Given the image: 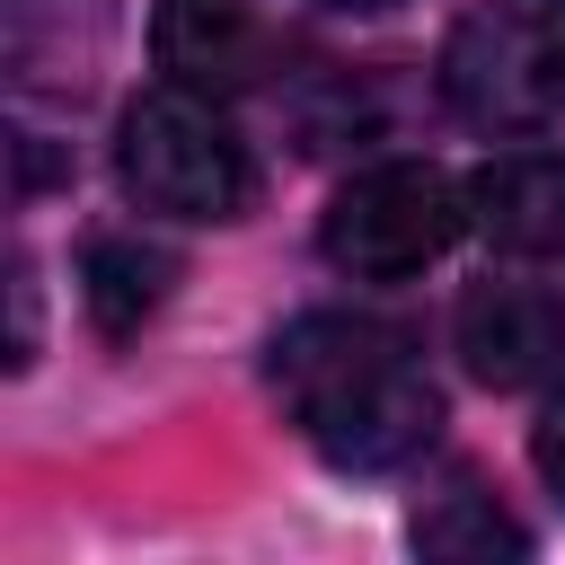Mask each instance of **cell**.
Segmentation results:
<instances>
[{"mask_svg":"<svg viewBox=\"0 0 565 565\" xmlns=\"http://www.w3.org/2000/svg\"><path fill=\"white\" fill-rule=\"evenodd\" d=\"M274 388H282L300 441L353 477H380L441 433V388H433L424 353L397 327L353 318V309L291 318L274 335Z\"/></svg>","mask_w":565,"mask_h":565,"instance_id":"6da1fadb","label":"cell"},{"mask_svg":"<svg viewBox=\"0 0 565 565\" xmlns=\"http://www.w3.org/2000/svg\"><path fill=\"white\" fill-rule=\"evenodd\" d=\"M115 185L159 221H238L256 203V159L221 124V97L150 88L115 124Z\"/></svg>","mask_w":565,"mask_h":565,"instance_id":"7a4b0ae2","label":"cell"},{"mask_svg":"<svg viewBox=\"0 0 565 565\" xmlns=\"http://www.w3.org/2000/svg\"><path fill=\"white\" fill-rule=\"evenodd\" d=\"M441 106L494 141L556 132L565 124V26L530 0H477L441 44Z\"/></svg>","mask_w":565,"mask_h":565,"instance_id":"3957f363","label":"cell"},{"mask_svg":"<svg viewBox=\"0 0 565 565\" xmlns=\"http://www.w3.org/2000/svg\"><path fill=\"white\" fill-rule=\"evenodd\" d=\"M459 230H468V194L433 159H380L327 203L318 256L353 282H406V274L441 265Z\"/></svg>","mask_w":565,"mask_h":565,"instance_id":"277c9868","label":"cell"},{"mask_svg":"<svg viewBox=\"0 0 565 565\" xmlns=\"http://www.w3.org/2000/svg\"><path fill=\"white\" fill-rule=\"evenodd\" d=\"M459 335V362L486 380V388H530L565 362V300L547 282H477L450 318Z\"/></svg>","mask_w":565,"mask_h":565,"instance_id":"5b68a950","label":"cell"},{"mask_svg":"<svg viewBox=\"0 0 565 565\" xmlns=\"http://www.w3.org/2000/svg\"><path fill=\"white\" fill-rule=\"evenodd\" d=\"M150 53L194 97H238L265 71V35H256L247 0H159L150 9Z\"/></svg>","mask_w":565,"mask_h":565,"instance_id":"8992f818","label":"cell"},{"mask_svg":"<svg viewBox=\"0 0 565 565\" xmlns=\"http://www.w3.org/2000/svg\"><path fill=\"white\" fill-rule=\"evenodd\" d=\"M468 221H477L503 256H521V265H565V159L521 150V159L477 168Z\"/></svg>","mask_w":565,"mask_h":565,"instance_id":"52a82bcc","label":"cell"},{"mask_svg":"<svg viewBox=\"0 0 565 565\" xmlns=\"http://www.w3.org/2000/svg\"><path fill=\"white\" fill-rule=\"evenodd\" d=\"M177 282V256L141 247V238H88V265H79V291H88V318L97 335H132Z\"/></svg>","mask_w":565,"mask_h":565,"instance_id":"ba28073f","label":"cell"},{"mask_svg":"<svg viewBox=\"0 0 565 565\" xmlns=\"http://www.w3.org/2000/svg\"><path fill=\"white\" fill-rule=\"evenodd\" d=\"M415 547H433V556H521L530 539H521V521H503L477 486H459L450 503H433V512L415 521Z\"/></svg>","mask_w":565,"mask_h":565,"instance_id":"9c48e42d","label":"cell"},{"mask_svg":"<svg viewBox=\"0 0 565 565\" xmlns=\"http://www.w3.org/2000/svg\"><path fill=\"white\" fill-rule=\"evenodd\" d=\"M530 459H539V477H547V494L565 503V388L539 406V424H530Z\"/></svg>","mask_w":565,"mask_h":565,"instance_id":"30bf717a","label":"cell"},{"mask_svg":"<svg viewBox=\"0 0 565 565\" xmlns=\"http://www.w3.org/2000/svg\"><path fill=\"white\" fill-rule=\"evenodd\" d=\"M9 300H18V335H9V362H26L35 353V265L18 256V274H9Z\"/></svg>","mask_w":565,"mask_h":565,"instance_id":"8fae6325","label":"cell"},{"mask_svg":"<svg viewBox=\"0 0 565 565\" xmlns=\"http://www.w3.org/2000/svg\"><path fill=\"white\" fill-rule=\"evenodd\" d=\"M318 9H353V18H371V9H397V0H318Z\"/></svg>","mask_w":565,"mask_h":565,"instance_id":"7c38bea8","label":"cell"}]
</instances>
